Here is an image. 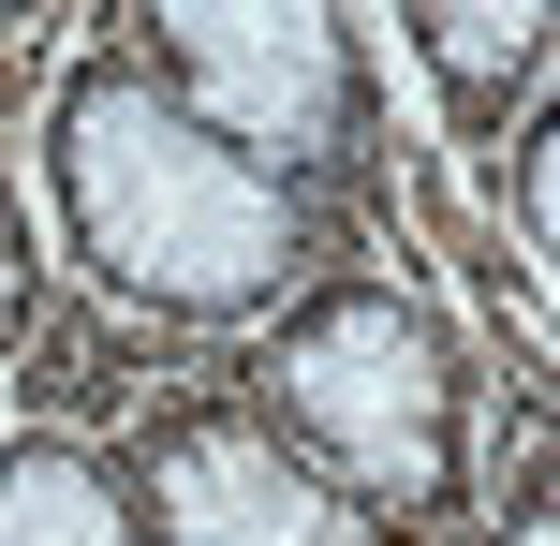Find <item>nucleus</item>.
Here are the masks:
<instances>
[{
  "instance_id": "3",
  "label": "nucleus",
  "mask_w": 560,
  "mask_h": 546,
  "mask_svg": "<svg viewBox=\"0 0 560 546\" xmlns=\"http://www.w3.org/2000/svg\"><path fill=\"white\" fill-rule=\"evenodd\" d=\"M118 45L207 118L252 177L325 207L354 252L398 236V104H384V30L354 0H118Z\"/></svg>"
},
{
  "instance_id": "8",
  "label": "nucleus",
  "mask_w": 560,
  "mask_h": 546,
  "mask_svg": "<svg viewBox=\"0 0 560 546\" xmlns=\"http://www.w3.org/2000/svg\"><path fill=\"white\" fill-rule=\"evenodd\" d=\"M59 340V266H45V207H30V163H15V104H0V384Z\"/></svg>"
},
{
  "instance_id": "6",
  "label": "nucleus",
  "mask_w": 560,
  "mask_h": 546,
  "mask_svg": "<svg viewBox=\"0 0 560 546\" xmlns=\"http://www.w3.org/2000/svg\"><path fill=\"white\" fill-rule=\"evenodd\" d=\"M0 546H163V532H148V488L104 429L15 399L0 414Z\"/></svg>"
},
{
  "instance_id": "5",
  "label": "nucleus",
  "mask_w": 560,
  "mask_h": 546,
  "mask_svg": "<svg viewBox=\"0 0 560 546\" xmlns=\"http://www.w3.org/2000/svg\"><path fill=\"white\" fill-rule=\"evenodd\" d=\"M369 30H384V59L428 89L443 163H502V133L546 104V74H560V30L532 15V0H487V15H457V0H398V15H369Z\"/></svg>"
},
{
  "instance_id": "2",
  "label": "nucleus",
  "mask_w": 560,
  "mask_h": 546,
  "mask_svg": "<svg viewBox=\"0 0 560 546\" xmlns=\"http://www.w3.org/2000/svg\"><path fill=\"white\" fill-rule=\"evenodd\" d=\"M266 443L339 502L369 546H472V414H487V340L413 252H354L266 311L222 355Z\"/></svg>"
},
{
  "instance_id": "7",
  "label": "nucleus",
  "mask_w": 560,
  "mask_h": 546,
  "mask_svg": "<svg viewBox=\"0 0 560 546\" xmlns=\"http://www.w3.org/2000/svg\"><path fill=\"white\" fill-rule=\"evenodd\" d=\"M487 222H502V281L546 311V281H560V104H532L502 133V163H487Z\"/></svg>"
},
{
  "instance_id": "1",
  "label": "nucleus",
  "mask_w": 560,
  "mask_h": 546,
  "mask_svg": "<svg viewBox=\"0 0 560 546\" xmlns=\"http://www.w3.org/2000/svg\"><path fill=\"white\" fill-rule=\"evenodd\" d=\"M15 133H30L15 163H30V207H45L59 311H104L118 340H163V370L236 355L325 266H354V236L325 207H295L280 177H252L104 15H74L30 59Z\"/></svg>"
},
{
  "instance_id": "4",
  "label": "nucleus",
  "mask_w": 560,
  "mask_h": 546,
  "mask_svg": "<svg viewBox=\"0 0 560 546\" xmlns=\"http://www.w3.org/2000/svg\"><path fill=\"white\" fill-rule=\"evenodd\" d=\"M118 458H133L148 532H163V546H369V532L266 443V414L236 399L222 355H192V370L148 384V414H133Z\"/></svg>"
}]
</instances>
